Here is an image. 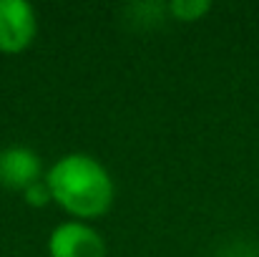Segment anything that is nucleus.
Wrapping results in <instances>:
<instances>
[{"instance_id":"nucleus-1","label":"nucleus","mask_w":259,"mask_h":257,"mask_svg":"<svg viewBox=\"0 0 259 257\" xmlns=\"http://www.w3.org/2000/svg\"><path fill=\"white\" fill-rule=\"evenodd\" d=\"M46 184L53 199L76 217H98L113 202V181L101 162L88 154H68L58 159Z\"/></svg>"},{"instance_id":"nucleus-2","label":"nucleus","mask_w":259,"mask_h":257,"mask_svg":"<svg viewBox=\"0 0 259 257\" xmlns=\"http://www.w3.org/2000/svg\"><path fill=\"white\" fill-rule=\"evenodd\" d=\"M35 10L25 0H0V51L18 53L35 38Z\"/></svg>"},{"instance_id":"nucleus-3","label":"nucleus","mask_w":259,"mask_h":257,"mask_svg":"<svg viewBox=\"0 0 259 257\" xmlns=\"http://www.w3.org/2000/svg\"><path fill=\"white\" fill-rule=\"evenodd\" d=\"M51 257H106V245L83 222H63L51 235Z\"/></svg>"},{"instance_id":"nucleus-4","label":"nucleus","mask_w":259,"mask_h":257,"mask_svg":"<svg viewBox=\"0 0 259 257\" xmlns=\"http://www.w3.org/2000/svg\"><path fill=\"white\" fill-rule=\"evenodd\" d=\"M40 181V159L25 146H10L0 152V184L25 192Z\"/></svg>"},{"instance_id":"nucleus-5","label":"nucleus","mask_w":259,"mask_h":257,"mask_svg":"<svg viewBox=\"0 0 259 257\" xmlns=\"http://www.w3.org/2000/svg\"><path fill=\"white\" fill-rule=\"evenodd\" d=\"M169 10L181 20H196L199 15H204L209 10V3L206 0H174Z\"/></svg>"},{"instance_id":"nucleus-6","label":"nucleus","mask_w":259,"mask_h":257,"mask_svg":"<svg viewBox=\"0 0 259 257\" xmlns=\"http://www.w3.org/2000/svg\"><path fill=\"white\" fill-rule=\"evenodd\" d=\"M23 197H25V202L33 204V207H43V204H48V199H53V194H51V189H48L46 181H38V184L28 187V189L23 192Z\"/></svg>"}]
</instances>
